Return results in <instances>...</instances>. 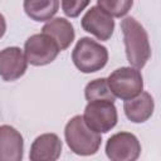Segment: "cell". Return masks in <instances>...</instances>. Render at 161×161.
Returning <instances> with one entry per match:
<instances>
[{
    "mask_svg": "<svg viewBox=\"0 0 161 161\" xmlns=\"http://www.w3.org/2000/svg\"><path fill=\"white\" fill-rule=\"evenodd\" d=\"M133 0H97V6L112 18L125 16L132 8Z\"/></svg>",
    "mask_w": 161,
    "mask_h": 161,
    "instance_id": "16",
    "label": "cell"
},
{
    "mask_svg": "<svg viewBox=\"0 0 161 161\" xmlns=\"http://www.w3.org/2000/svg\"><path fill=\"white\" fill-rule=\"evenodd\" d=\"M25 14L34 21H48L59 10V0H24Z\"/></svg>",
    "mask_w": 161,
    "mask_h": 161,
    "instance_id": "14",
    "label": "cell"
},
{
    "mask_svg": "<svg viewBox=\"0 0 161 161\" xmlns=\"http://www.w3.org/2000/svg\"><path fill=\"white\" fill-rule=\"evenodd\" d=\"M42 33L49 35L58 44L60 52L70 47L75 38L74 28L65 18H52L42 28Z\"/></svg>",
    "mask_w": 161,
    "mask_h": 161,
    "instance_id": "13",
    "label": "cell"
},
{
    "mask_svg": "<svg viewBox=\"0 0 161 161\" xmlns=\"http://www.w3.org/2000/svg\"><path fill=\"white\" fill-rule=\"evenodd\" d=\"M89 3L91 0H62V10L68 18H77Z\"/></svg>",
    "mask_w": 161,
    "mask_h": 161,
    "instance_id": "17",
    "label": "cell"
},
{
    "mask_svg": "<svg viewBox=\"0 0 161 161\" xmlns=\"http://www.w3.org/2000/svg\"><path fill=\"white\" fill-rule=\"evenodd\" d=\"M84 122L98 133L109 132L118 121L117 108L114 102L107 99L91 101L84 108Z\"/></svg>",
    "mask_w": 161,
    "mask_h": 161,
    "instance_id": "5",
    "label": "cell"
},
{
    "mask_svg": "<svg viewBox=\"0 0 161 161\" xmlns=\"http://www.w3.org/2000/svg\"><path fill=\"white\" fill-rule=\"evenodd\" d=\"M62 148L63 143L58 135L43 133L33 141L29 158L31 161H55L60 157Z\"/></svg>",
    "mask_w": 161,
    "mask_h": 161,
    "instance_id": "10",
    "label": "cell"
},
{
    "mask_svg": "<svg viewBox=\"0 0 161 161\" xmlns=\"http://www.w3.org/2000/svg\"><path fill=\"white\" fill-rule=\"evenodd\" d=\"M64 137L72 152L79 156L94 155L102 143L101 133L92 130L83 119V116L72 117L64 127Z\"/></svg>",
    "mask_w": 161,
    "mask_h": 161,
    "instance_id": "2",
    "label": "cell"
},
{
    "mask_svg": "<svg viewBox=\"0 0 161 161\" xmlns=\"http://www.w3.org/2000/svg\"><path fill=\"white\" fill-rule=\"evenodd\" d=\"M5 31H6V20H5L4 15L0 13V39L4 36Z\"/></svg>",
    "mask_w": 161,
    "mask_h": 161,
    "instance_id": "18",
    "label": "cell"
},
{
    "mask_svg": "<svg viewBox=\"0 0 161 161\" xmlns=\"http://www.w3.org/2000/svg\"><path fill=\"white\" fill-rule=\"evenodd\" d=\"M107 83L113 96L123 101L136 97L143 89L142 74L133 67H121L114 69L108 75Z\"/></svg>",
    "mask_w": 161,
    "mask_h": 161,
    "instance_id": "4",
    "label": "cell"
},
{
    "mask_svg": "<svg viewBox=\"0 0 161 161\" xmlns=\"http://www.w3.org/2000/svg\"><path fill=\"white\" fill-rule=\"evenodd\" d=\"M24 153L21 133L13 126H0V161H20Z\"/></svg>",
    "mask_w": 161,
    "mask_h": 161,
    "instance_id": "11",
    "label": "cell"
},
{
    "mask_svg": "<svg viewBox=\"0 0 161 161\" xmlns=\"http://www.w3.org/2000/svg\"><path fill=\"white\" fill-rule=\"evenodd\" d=\"M106 155L112 161H135L141 155V143L131 132H117L107 140Z\"/></svg>",
    "mask_w": 161,
    "mask_h": 161,
    "instance_id": "7",
    "label": "cell"
},
{
    "mask_svg": "<svg viewBox=\"0 0 161 161\" xmlns=\"http://www.w3.org/2000/svg\"><path fill=\"white\" fill-rule=\"evenodd\" d=\"M84 97L88 102L98 101V99H107V101H116V97L111 92L107 78H97L91 80L84 88Z\"/></svg>",
    "mask_w": 161,
    "mask_h": 161,
    "instance_id": "15",
    "label": "cell"
},
{
    "mask_svg": "<svg viewBox=\"0 0 161 161\" xmlns=\"http://www.w3.org/2000/svg\"><path fill=\"white\" fill-rule=\"evenodd\" d=\"M72 60L82 73H94L107 64L108 50L96 40L83 36L77 42L72 52Z\"/></svg>",
    "mask_w": 161,
    "mask_h": 161,
    "instance_id": "3",
    "label": "cell"
},
{
    "mask_svg": "<svg viewBox=\"0 0 161 161\" xmlns=\"http://www.w3.org/2000/svg\"><path fill=\"white\" fill-rule=\"evenodd\" d=\"M80 25L84 31L92 34L101 42L111 39L114 30V20L99 6H92L83 15Z\"/></svg>",
    "mask_w": 161,
    "mask_h": 161,
    "instance_id": "8",
    "label": "cell"
},
{
    "mask_svg": "<svg viewBox=\"0 0 161 161\" xmlns=\"http://www.w3.org/2000/svg\"><path fill=\"white\" fill-rule=\"evenodd\" d=\"M126 57L131 67L141 69L151 57V45L146 29L132 16L121 21Z\"/></svg>",
    "mask_w": 161,
    "mask_h": 161,
    "instance_id": "1",
    "label": "cell"
},
{
    "mask_svg": "<svg viewBox=\"0 0 161 161\" xmlns=\"http://www.w3.org/2000/svg\"><path fill=\"white\" fill-rule=\"evenodd\" d=\"M58 44L44 33L30 35L24 44V54L28 64L42 67L50 64L59 54Z\"/></svg>",
    "mask_w": 161,
    "mask_h": 161,
    "instance_id": "6",
    "label": "cell"
},
{
    "mask_svg": "<svg viewBox=\"0 0 161 161\" xmlns=\"http://www.w3.org/2000/svg\"><path fill=\"white\" fill-rule=\"evenodd\" d=\"M28 62L19 47H8L0 50V77L5 82H14L26 72Z\"/></svg>",
    "mask_w": 161,
    "mask_h": 161,
    "instance_id": "9",
    "label": "cell"
},
{
    "mask_svg": "<svg viewBox=\"0 0 161 161\" xmlns=\"http://www.w3.org/2000/svg\"><path fill=\"white\" fill-rule=\"evenodd\" d=\"M155 102L148 92H141L133 98L126 99L123 103V111L126 117L133 123L146 122L153 113Z\"/></svg>",
    "mask_w": 161,
    "mask_h": 161,
    "instance_id": "12",
    "label": "cell"
}]
</instances>
